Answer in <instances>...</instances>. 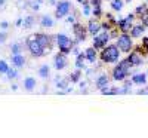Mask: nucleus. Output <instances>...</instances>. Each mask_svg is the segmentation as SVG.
I'll use <instances>...</instances> for the list:
<instances>
[{
	"label": "nucleus",
	"mask_w": 148,
	"mask_h": 138,
	"mask_svg": "<svg viewBox=\"0 0 148 138\" xmlns=\"http://www.w3.org/2000/svg\"><path fill=\"white\" fill-rule=\"evenodd\" d=\"M120 49L117 45H110L107 48H102L101 52V59L102 62H107V64H113V62H117L120 58Z\"/></svg>",
	"instance_id": "1"
},
{
	"label": "nucleus",
	"mask_w": 148,
	"mask_h": 138,
	"mask_svg": "<svg viewBox=\"0 0 148 138\" xmlns=\"http://www.w3.org/2000/svg\"><path fill=\"white\" fill-rule=\"evenodd\" d=\"M27 48H28V51L33 57L36 58H39V57H43L46 54V48L36 39V34L30 36L28 39H27Z\"/></svg>",
	"instance_id": "2"
},
{
	"label": "nucleus",
	"mask_w": 148,
	"mask_h": 138,
	"mask_svg": "<svg viewBox=\"0 0 148 138\" xmlns=\"http://www.w3.org/2000/svg\"><path fill=\"white\" fill-rule=\"evenodd\" d=\"M117 46L121 52H130L133 49V40H132V36H129L127 33H123L121 36L117 37Z\"/></svg>",
	"instance_id": "3"
},
{
	"label": "nucleus",
	"mask_w": 148,
	"mask_h": 138,
	"mask_svg": "<svg viewBox=\"0 0 148 138\" xmlns=\"http://www.w3.org/2000/svg\"><path fill=\"white\" fill-rule=\"evenodd\" d=\"M110 39H111V34H110L108 30L99 31L98 34L93 36V48H95V49H102V48H105V45L110 42Z\"/></svg>",
	"instance_id": "4"
},
{
	"label": "nucleus",
	"mask_w": 148,
	"mask_h": 138,
	"mask_svg": "<svg viewBox=\"0 0 148 138\" xmlns=\"http://www.w3.org/2000/svg\"><path fill=\"white\" fill-rule=\"evenodd\" d=\"M56 43H58V48H59V52H62V54H68L71 51V48H73V43L70 40V37L67 34H58L56 36Z\"/></svg>",
	"instance_id": "5"
},
{
	"label": "nucleus",
	"mask_w": 148,
	"mask_h": 138,
	"mask_svg": "<svg viewBox=\"0 0 148 138\" xmlns=\"http://www.w3.org/2000/svg\"><path fill=\"white\" fill-rule=\"evenodd\" d=\"M71 9V3L67 2V0H62L56 5V10H55V17L56 18H62L65 15H68V12Z\"/></svg>",
	"instance_id": "6"
},
{
	"label": "nucleus",
	"mask_w": 148,
	"mask_h": 138,
	"mask_svg": "<svg viewBox=\"0 0 148 138\" xmlns=\"http://www.w3.org/2000/svg\"><path fill=\"white\" fill-rule=\"evenodd\" d=\"M133 17H135V14H130V15H127L126 18H123V19L117 21V26H119V28H120L121 33H127V31L132 30V27H133V26H132Z\"/></svg>",
	"instance_id": "7"
},
{
	"label": "nucleus",
	"mask_w": 148,
	"mask_h": 138,
	"mask_svg": "<svg viewBox=\"0 0 148 138\" xmlns=\"http://www.w3.org/2000/svg\"><path fill=\"white\" fill-rule=\"evenodd\" d=\"M67 64H68V61H67L65 54L59 52V54L55 55V58H53V66H55V68H56L58 71H59V70H64V68L67 67Z\"/></svg>",
	"instance_id": "8"
},
{
	"label": "nucleus",
	"mask_w": 148,
	"mask_h": 138,
	"mask_svg": "<svg viewBox=\"0 0 148 138\" xmlns=\"http://www.w3.org/2000/svg\"><path fill=\"white\" fill-rule=\"evenodd\" d=\"M73 31H74V36H76V42H77V43H80V42H83V40L86 39V30H84V27L82 26L80 22L74 24Z\"/></svg>",
	"instance_id": "9"
},
{
	"label": "nucleus",
	"mask_w": 148,
	"mask_h": 138,
	"mask_svg": "<svg viewBox=\"0 0 148 138\" xmlns=\"http://www.w3.org/2000/svg\"><path fill=\"white\" fill-rule=\"evenodd\" d=\"M127 74H129V73H127L126 70H123L120 66H117V67H114V68H113V79H114V80H117V82L125 80Z\"/></svg>",
	"instance_id": "10"
},
{
	"label": "nucleus",
	"mask_w": 148,
	"mask_h": 138,
	"mask_svg": "<svg viewBox=\"0 0 148 138\" xmlns=\"http://www.w3.org/2000/svg\"><path fill=\"white\" fill-rule=\"evenodd\" d=\"M101 28H102V24L99 22V21H98L96 18L95 19H90L89 21V26H88V31L90 33V34H98V33H99L101 31Z\"/></svg>",
	"instance_id": "11"
},
{
	"label": "nucleus",
	"mask_w": 148,
	"mask_h": 138,
	"mask_svg": "<svg viewBox=\"0 0 148 138\" xmlns=\"http://www.w3.org/2000/svg\"><path fill=\"white\" fill-rule=\"evenodd\" d=\"M127 58H129V61L132 62V66H135V67L141 66L142 62H144V58L141 57V54H139L138 51H135V52H130V55H129Z\"/></svg>",
	"instance_id": "12"
},
{
	"label": "nucleus",
	"mask_w": 148,
	"mask_h": 138,
	"mask_svg": "<svg viewBox=\"0 0 148 138\" xmlns=\"http://www.w3.org/2000/svg\"><path fill=\"white\" fill-rule=\"evenodd\" d=\"M108 83H110V79H108V76H107V74H101V76L96 79V82H95V86L98 88V89H104V88H107V86H108Z\"/></svg>",
	"instance_id": "13"
},
{
	"label": "nucleus",
	"mask_w": 148,
	"mask_h": 138,
	"mask_svg": "<svg viewBox=\"0 0 148 138\" xmlns=\"http://www.w3.org/2000/svg\"><path fill=\"white\" fill-rule=\"evenodd\" d=\"M12 64H14L15 67L21 68L24 67V64H25V58H24L22 54H14L12 55Z\"/></svg>",
	"instance_id": "14"
},
{
	"label": "nucleus",
	"mask_w": 148,
	"mask_h": 138,
	"mask_svg": "<svg viewBox=\"0 0 148 138\" xmlns=\"http://www.w3.org/2000/svg\"><path fill=\"white\" fill-rule=\"evenodd\" d=\"M36 39L39 40L45 48H51V37H49L47 34H45V33H37V34H36Z\"/></svg>",
	"instance_id": "15"
},
{
	"label": "nucleus",
	"mask_w": 148,
	"mask_h": 138,
	"mask_svg": "<svg viewBox=\"0 0 148 138\" xmlns=\"http://www.w3.org/2000/svg\"><path fill=\"white\" fill-rule=\"evenodd\" d=\"M84 57H86V59H88L89 62H95L96 61V58H98V54H96V49L92 46V48H88L84 51Z\"/></svg>",
	"instance_id": "16"
},
{
	"label": "nucleus",
	"mask_w": 148,
	"mask_h": 138,
	"mask_svg": "<svg viewBox=\"0 0 148 138\" xmlns=\"http://www.w3.org/2000/svg\"><path fill=\"white\" fill-rule=\"evenodd\" d=\"M145 31V26L144 24H138V26H133L130 30V36L132 37H141V34Z\"/></svg>",
	"instance_id": "17"
},
{
	"label": "nucleus",
	"mask_w": 148,
	"mask_h": 138,
	"mask_svg": "<svg viewBox=\"0 0 148 138\" xmlns=\"http://www.w3.org/2000/svg\"><path fill=\"white\" fill-rule=\"evenodd\" d=\"M40 26L43 28H51V27H53V19L49 17V15H43L40 18Z\"/></svg>",
	"instance_id": "18"
},
{
	"label": "nucleus",
	"mask_w": 148,
	"mask_h": 138,
	"mask_svg": "<svg viewBox=\"0 0 148 138\" xmlns=\"http://www.w3.org/2000/svg\"><path fill=\"white\" fill-rule=\"evenodd\" d=\"M135 15L139 17L141 19L145 18V17H148V6H147V5H139V6L136 8V10H135Z\"/></svg>",
	"instance_id": "19"
},
{
	"label": "nucleus",
	"mask_w": 148,
	"mask_h": 138,
	"mask_svg": "<svg viewBox=\"0 0 148 138\" xmlns=\"http://www.w3.org/2000/svg\"><path fill=\"white\" fill-rule=\"evenodd\" d=\"M135 85H145L147 83V74L145 73H139V74H135L132 77Z\"/></svg>",
	"instance_id": "20"
},
{
	"label": "nucleus",
	"mask_w": 148,
	"mask_h": 138,
	"mask_svg": "<svg viewBox=\"0 0 148 138\" xmlns=\"http://www.w3.org/2000/svg\"><path fill=\"white\" fill-rule=\"evenodd\" d=\"M24 88H25L28 92H31L36 88V79L34 77H27L25 80H24Z\"/></svg>",
	"instance_id": "21"
},
{
	"label": "nucleus",
	"mask_w": 148,
	"mask_h": 138,
	"mask_svg": "<svg viewBox=\"0 0 148 138\" xmlns=\"http://www.w3.org/2000/svg\"><path fill=\"white\" fill-rule=\"evenodd\" d=\"M49 74H51V71H49V66H42L40 68H39V76L42 77V79H47L49 77Z\"/></svg>",
	"instance_id": "22"
},
{
	"label": "nucleus",
	"mask_w": 148,
	"mask_h": 138,
	"mask_svg": "<svg viewBox=\"0 0 148 138\" xmlns=\"http://www.w3.org/2000/svg\"><path fill=\"white\" fill-rule=\"evenodd\" d=\"M123 5H125L123 0H111V8H113L116 12H120L123 9Z\"/></svg>",
	"instance_id": "23"
},
{
	"label": "nucleus",
	"mask_w": 148,
	"mask_h": 138,
	"mask_svg": "<svg viewBox=\"0 0 148 138\" xmlns=\"http://www.w3.org/2000/svg\"><path fill=\"white\" fill-rule=\"evenodd\" d=\"M86 59L84 54H79L77 55V59H76V67L80 68V70H84V64H83V61Z\"/></svg>",
	"instance_id": "24"
},
{
	"label": "nucleus",
	"mask_w": 148,
	"mask_h": 138,
	"mask_svg": "<svg viewBox=\"0 0 148 138\" xmlns=\"http://www.w3.org/2000/svg\"><path fill=\"white\" fill-rule=\"evenodd\" d=\"M80 77H82V70H80V68H77V70L74 71V73H71V76H70V80L76 83V82H79V80H80Z\"/></svg>",
	"instance_id": "25"
},
{
	"label": "nucleus",
	"mask_w": 148,
	"mask_h": 138,
	"mask_svg": "<svg viewBox=\"0 0 148 138\" xmlns=\"http://www.w3.org/2000/svg\"><path fill=\"white\" fill-rule=\"evenodd\" d=\"M33 24H34V17H27L25 18V21H24V24H22V27L25 28V30H28V28H31L33 27Z\"/></svg>",
	"instance_id": "26"
},
{
	"label": "nucleus",
	"mask_w": 148,
	"mask_h": 138,
	"mask_svg": "<svg viewBox=\"0 0 148 138\" xmlns=\"http://www.w3.org/2000/svg\"><path fill=\"white\" fill-rule=\"evenodd\" d=\"M6 74H8V79H9V80H12V79H15V77L18 76V71H16L15 68H9Z\"/></svg>",
	"instance_id": "27"
},
{
	"label": "nucleus",
	"mask_w": 148,
	"mask_h": 138,
	"mask_svg": "<svg viewBox=\"0 0 148 138\" xmlns=\"http://www.w3.org/2000/svg\"><path fill=\"white\" fill-rule=\"evenodd\" d=\"M12 54H21V51H22V46L19 45V43H15V45H12Z\"/></svg>",
	"instance_id": "28"
},
{
	"label": "nucleus",
	"mask_w": 148,
	"mask_h": 138,
	"mask_svg": "<svg viewBox=\"0 0 148 138\" xmlns=\"http://www.w3.org/2000/svg\"><path fill=\"white\" fill-rule=\"evenodd\" d=\"M8 70H9V67H8V64H6V61H0V74H3V73H8Z\"/></svg>",
	"instance_id": "29"
},
{
	"label": "nucleus",
	"mask_w": 148,
	"mask_h": 138,
	"mask_svg": "<svg viewBox=\"0 0 148 138\" xmlns=\"http://www.w3.org/2000/svg\"><path fill=\"white\" fill-rule=\"evenodd\" d=\"M67 85H68V82H67L65 79H59V80L56 82V86H58V88H61V89H65Z\"/></svg>",
	"instance_id": "30"
},
{
	"label": "nucleus",
	"mask_w": 148,
	"mask_h": 138,
	"mask_svg": "<svg viewBox=\"0 0 148 138\" xmlns=\"http://www.w3.org/2000/svg\"><path fill=\"white\" fill-rule=\"evenodd\" d=\"M93 15H95V17H99V15H102L101 6H93Z\"/></svg>",
	"instance_id": "31"
},
{
	"label": "nucleus",
	"mask_w": 148,
	"mask_h": 138,
	"mask_svg": "<svg viewBox=\"0 0 148 138\" xmlns=\"http://www.w3.org/2000/svg\"><path fill=\"white\" fill-rule=\"evenodd\" d=\"M6 39H8L6 33H5V31H2V33H0V43H5V42H6Z\"/></svg>",
	"instance_id": "32"
},
{
	"label": "nucleus",
	"mask_w": 148,
	"mask_h": 138,
	"mask_svg": "<svg viewBox=\"0 0 148 138\" xmlns=\"http://www.w3.org/2000/svg\"><path fill=\"white\" fill-rule=\"evenodd\" d=\"M90 14V8H89V5L86 3L84 5V9H83V15H89Z\"/></svg>",
	"instance_id": "33"
},
{
	"label": "nucleus",
	"mask_w": 148,
	"mask_h": 138,
	"mask_svg": "<svg viewBox=\"0 0 148 138\" xmlns=\"http://www.w3.org/2000/svg\"><path fill=\"white\" fill-rule=\"evenodd\" d=\"M136 94H139V95H148V88H144V89H139Z\"/></svg>",
	"instance_id": "34"
},
{
	"label": "nucleus",
	"mask_w": 148,
	"mask_h": 138,
	"mask_svg": "<svg viewBox=\"0 0 148 138\" xmlns=\"http://www.w3.org/2000/svg\"><path fill=\"white\" fill-rule=\"evenodd\" d=\"M67 22H70V24H74V22H76V17H74V15H70V17L67 18Z\"/></svg>",
	"instance_id": "35"
},
{
	"label": "nucleus",
	"mask_w": 148,
	"mask_h": 138,
	"mask_svg": "<svg viewBox=\"0 0 148 138\" xmlns=\"http://www.w3.org/2000/svg\"><path fill=\"white\" fill-rule=\"evenodd\" d=\"M92 6H101V0H90Z\"/></svg>",
	"instance_id": "36"
},
{
	"label": "nucleus",
	"mask_w": 148,
	"mask_h": 138,
	"mask_svg": "<svg viewBox=\"0 0 148 138\" xmlns=\"http://www.w3.org/2000/svg\"><path fill=\"white\" fill-rule=\"evenodd\" d=\"M141 21H142V24H144V26H145V27H148V17H145V18H142Z\"/></svg>",
	"instance_id": "37"
},
{
	"label": "nucleus",
	"mask_w": 148,
	"mask_h": 138,
	"mask_svg": "<svg viewBox=\"0 0 148 138\" xmlns=\"http://www.w3.org/2000/svg\"><path fill=\"white\" fill-rule=\"evenodd\" d=\"M8 26H9V24H8V22H5V21H3L2 24H0V27H2V28H8Z\"/></svg>",
	"instance_id": "38"
},
{
	"label": "nucleus",
	"mask_w": 148,
	"mask_h": 138,
	"mask_svg": "<svg viewBox=\"0 0 148 138\" xmlns=\"http://www.w3.org/2000/svg\"><path fill=\"white\" fill-rule=\"evenodd\" d=\"M15 24H16V26H18V27H19V26H22V19H21V18H18Z\"/></svg>",
	"instance_id": "39"
},
{
	"label": "nucleus",
	"mask_w": 148,
	"mask_h": 138,
	"mask_svg": "<svg viewBox=\"0 0 148 138\" xmlns=\"http://www.w3.org/2000/svg\"><path fill=\"white\" fill-rule=\"evenodd\" d=\"M79 3H83V5H86V3H89V0H77Z\"/></svg>",
	"instance_id": "40"
},
{
	"label": "nucleus",
	"mask_w": 148,
	"mask_h": 138,
	"mask_svg": "<svg viewBox=\"0 0 148 138\" xmlns=\"http://www.w3.org/2000/svg\"><path fill=\"white\" fill-rule=\"evenodd\" d=\"M5 5V0H0V6H3Z\"/></svg>",
	"instance_id": "41"
},
{
	"label": "nucleus",
	"mask_w": 148,
	"mask_h": 138,
	"mask_svg": "<svg viewBox=\"0 0 148 138\" xmlns=\"http://www.w3.org/2000/svg\"><path fill=\"white\" fill-rule=\"evenodd\" d=\"M126 2H130V0H126Z\"/></svg>",
	"instance_id": "42"
}]
</instances>
